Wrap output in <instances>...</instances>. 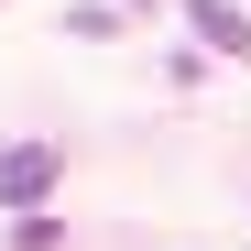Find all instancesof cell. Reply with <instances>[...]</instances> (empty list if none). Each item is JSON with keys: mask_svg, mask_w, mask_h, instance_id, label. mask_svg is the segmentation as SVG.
Wrapping results in <instances>:
<instances>
[{"mask_svg": "<svg viewBox=\"0 0 251 251\" xmlns=\"http://www.w3.org/2000/svg\"><path fill=\"white\" fill-rule=\"evenodd\" d=\"M55 175H66V153H55V142H11V153H0V207H44Z\"/></svg>", "mask_w": 251, "mask_h": 251, "instance_id": "6da1fadb", "label": "cell"}, {"mask_svg": "<svg viewBox=\"0 0 251 251\" xmlns=\"http://www.w3.org/2000/svg\"><path fill=\"white\" fill-rule=\"evenodd\" d=\"M186 22H197V33H207L219 55H251V22L229 11V0H186Z\"/></svg>", "mask_w": 251, "mask_h": 251, "instance_id": "7a4b0ae2", "label": "cell"}, {"mask_svg": "<svg viewBox=\"0 0 251 251\" xmlns=\"http://www.w3.org/2000/svg\"><path fill=\"white\" fill-rule=\"evenodd\" d=\"M11 251H55V219H33V207H22V219H11Z\"/></svg>", "mask_w": 251, "mask_h": 251, "instance_id": "3957f363", "label": "cell"}]
</instances>
